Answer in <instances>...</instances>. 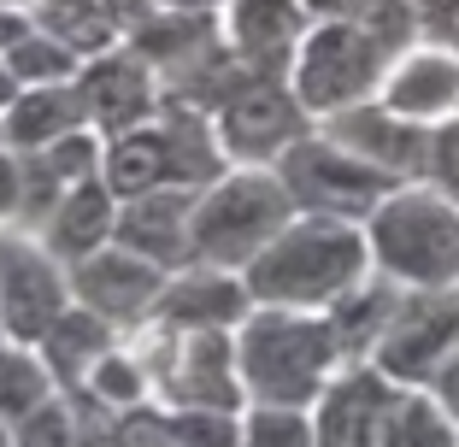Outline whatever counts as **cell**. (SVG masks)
Returning <instances> with one entry per match:
<instances>
[{"label": "cell", "mask_w": 459, "mask_h": 447, "mask_svg": "<svg viewBox=\"0 0 459 447\" xmlns=\"http://www.w3.org/2000/svg\"><path fill=\"white\" fill-rule=\"evenodd\" d=\"M365 277H371V247H365L359 224L295 212L289 230L242 271V283H247V295H254V306L330 312L353 283H365Z\"/></svg>", "instance_id": "6da1fadb"}, {"label": "cell", "mask_w": 459, "mask_h": 447, "mask_svg": "<svg viewBox=\"0 0 459 447\" xmlns=\"http://www.w3.org/2000/svg\"><path fill=\"white\" fill-rule=\"evenodd\" d=\"M236 365L247 407H312L348 371V359L325 312L254 306L236 324Z\"/></svg>", "instance_id": "7a4b0ae2"}, {"label": "cell", "mask_w": 459, "mask_h": 447, "mask_svg": "<svg viewBox=\"0 0 459 447\" xmlns=\"http://www.w3.org/2000/svg\"><path fill=\"white\" fill-rule=\"evenodd\" d=\"M359 230L394 288H459V201L436 183H394Z\"/></svg>", "instance_id": "3957f363"}, {"label": "cell", "mask_w": 459, "mask_h": 447, "mask_svg": "<svg viewBox=\"0 0 459 447\" xmlns=\"http://www.w3.org/2000/svg\"><path fill=\"white\" fill-rule=\"evenodd\" d=\"M295 201L271 165H230L212 189L189 201V265L247 271L289 230Z\"/></svg>", "instance_id": "277c9868"}, {"label": "cell", "mask_w": 459, "mask_h": 447, "mask_svg": "<svg viewBox=\"0 0 459 447\" xmlns=\"http://www.w3.org/2000/svg\"><path fill=\"white\" fill-rule=\"evenodd\" d=\"M135 353L153 377V407H212V412H242V365H236V330H160L142 324L130 330Z\"/></svg>", "instance_id": "5b68a950"}, {"label": "cell", "mask_w": 459, "mask_h": 447, "mask_svg": "<svg viewBox=\"0 0 459 447\" xmlns=\"http://www.w3.org/2000/svg\"><path fill=\"white\" fill-rule=\"evenodd\" d=\"M389 65L394 59L383 54L353 18H312L295 65H289V89H295V100L312 112V124H325L348 107L377 100Z\"/></svg>", "instance_id": "8992f818"}, {"label": "cell", "mask_w": 459, "mask_h": 447, "mask_svg": "<svg viewBox=\"0 0 459 447\" xmlns=\"http://www.w3.org/2000/svg\"><path fill=\"white\" fill-rule=\"evenodd\" d=\"M271 171H277V183L289 189L295 212L348 218V224H365V218L377 212V201L394 189V176H383L377 165H365L359 153H348L336 136H325L318 124H312V136H300Z\"/></svg>", "instance_id": "52a82bcc"}, {"label": "cell", "mask_w": 459, "mask_h": 447, "mask_svg": "<svg viewBox=\"0 0 459 447\" xmlns=\"http://www.w3.org/2000/svg\"><path fill=\"white\" fill-rule=\"evenodd\" d=\"M212 130L230 165H277L300 136H312V112L295 100L289 77H242L212 107Z\"/></svg>", "instance_id": "ba28073f"}, {"label": "cell", "mask_w": 459, "mask_h": 447, "mask_svg": "<svg viewBox=\"0 0 459 447\" xmlns=\"http://www.w3.org/2000/svg\"><path fill=\"white\" fill-rule=\"evenodd\" d=\"M459 353V288H406L383 341L365 365L394 389H430V377Z\"/></svg>", "instance_id": "9c48e42d"}, {"label": "cell", "mask_w": 459, "mask_h": 447, "mask_svg": "<svg viewBox=\"0 0 459 447\" xmlns=\"http://www.w3.org/2000/svg\"><path fill=\"white\" fill-rule=\"evenodd\" d=\"M71 306V271L30 230H0V336L36 348Z\"/></svg>", "instance_id": "30bf717a"}, {"label": "cell", "mask_w": 459, "mask_h": 447, "mask_svg": "<svg viewBox=\"0 0 459 447\" xmlns=\"http://www.w3.org/2000/svg\"><path fill=\"white\" fill-rule=\"evenodd\" d=\"M65 271H71V300L89 306L95 318H107L118 336L148 324L153 306H160L165 277H171V271H160V265H148V259H135L130 247H118V242H107L100 254L77 259Z\"/></svg>", "instance_id": "8fae6325"}, {"label": "cell", "mask_w": 459, "mask_h": 447, "mask_svg": "<svg viewBox=\"0 0 459 447\" xmlns=\"http://www.w3.org/2000/svg\"><path fill=\"white\" fill-rule=\"evenodd\" d=\"M307 30L312 13L300 0H224L218 13V36L247 77H289Z\"/></svg>", "instance_id": "7c38bea8"}, {"label": "cell", "mask_w": 459, "mask_h": 447, "mask_svg": "<svg viewBox=\"0 0 459 447\" xmlns=\"http://www.w3.org/2000/svg\"><path fill=\"white\" fill-rule=\"evenodd\" d=\"M77 95L82 112H89V130L95 136H124L135 124H153L165 107V89L130 47H112L100 59H82L77 71Z\"/></svg>", "instance_id": "4fadbf2b"}, {"label": "cell", "mask_w": 459, "mask_h": 447, "mask_svg": "<svg viewBox=\"0 0 459 447\" xmlns=\"http://www.w3.org/2000/svg\"><path fill=\"white\" fill-rule=\"evenodd\" d=\"M318 130L336 136L348 153H359L365 165H377L383 176H394V183H424V171H430V136L436 130L389 112L383 100L348 107V112H336V118H325Z\"/></svg>", "instance_id": "5bb4252c"}, {"label": "cell", "mask_w": 459, "mask_h": 447, "mask_svg": "<svg viewBox=\"0 0 459 447\" xmlns=\"http://www.w3.org/2000/svg\"><path fill=\"white\" fill-rule=\"evenodd\" d=\"M254 312L242 271H218V265H183L165 277L160 306L148 324L160 330H236Z\"/></svg>", "instance_id": "9a60e30c"}, {"label": "cell", "mask_w": 459, "mask_h": 447, "mask_svg": "<svg viewBox=\"0 0 459 447\" xmlns=\"http://www.w3.org/2000/svg\"><path fill=\"white\" fill-rule=\"evenodd\" d=\"M377 100L389 112H401V118L424 124V130H442L447 118H459V54L454 47H430V41L406 47L389 65Z\"/></svg>", "instance_id": "2e32d148"}, {"label": "cell", "mask_w": 459, "mask_h": 447, "mask_svg": "<svg viewBox=\"0 0 459 447\" xmlns=\"http://www.w3.org/2000/svg\"><path fill=\"white\" fill-rule=\"evenodd\" d=\"M394 383L371 365H348L312 400V447H377Z\"/></svg>", "instance_id": "e0dca14e"}, {"label": "cell", "mask_w": 459, "mask_h": 447, "mask_svg": "<svg viewBox=\"0 0 459 447\" xmlns=\"http://www.w3.org/2000/svg\"><path fill=\"white\" fill-rule=\"evenodd\" d=\"M189 201L183 189H153L118 201V224H112V242L130 247L135 259H148L160 271H183L189 265Z\"/></svg>", "instance_id": "ac0fdd59"}, {"label": "cell", "mask_w": 459, "mask_h": 447, "mask_svg": "<svg viewBox=\"0 0 459 447\" xmlns=\"http://www.w3.org/2000/svg\"><path fill=\"white\" fill-rule=\"evenodd\" d=\"M112 224H118V194L100 183V176H82L59 194V206L41 218L36 242L59 259V265H77V259L100 254L112 242Z\"/></svg>", "instance_id": "d6986e66"}, {"label": "cell", "mask_w": 459, "mask_h": 447, "mask_svg": "<svg viewBox=\"0 0 459 447\" xmlns=\"http://www.w3.org/2000/svg\"><path fill=\"white\" fill-rule=\"evenodd\" d=\"M0 130H6V148L13 153H41L54 142L89 130V112H82L77 82H48V89H18V100L0 112Z\"/></svg>", "instance_id": "ffe728a7"}, {"label": "cell", "mask_w": 459, "mask_h": 447, "mask_svg": "<svg viewBox=\"0 0 459 447\" xmlns=\"http://www.w3.org/2000/svg\"><path fill=\"white\" fill-rule=\"evenodd\" d=\"M160 136H165V159H171V189L201 194L230 171V159H224V148H218V130H212L206 112L165 100L160 107Z\"/></svg>", "instance_id": "44dd1931"}, {"label": "cell", "mask_w": 459, "mask_h": 447, "mask_svg": "<svg viewBox=\"0 0 459 447\" xmlns=\"http://www.w3.org/2000/svg\"><path fill=\"white\" fill-rule=\"evenodd\" d=\"M112 341H118V330H112L107 318H95L89 306L71 300V306L54 318V330L36 341V353H41V365H48V377H54V389L59 394H77L82 377H89V365H95Z\"/></svg>", "instance_id": "7402d4cb"}, {"label": "cell", "mask_w": 459, "mask_h": 447, "mask_svg": "<svg viewBox=\"0 0 459 447\" xmlns=\"http://www.w3.org/2000/svg\"><path fill=\"white\" fill-rule=\"evenodd\" d=\"M100 142H107V148H100V183H107L118 201L171 189V159H165L160 118L135 124V130H124V136H100Z\"/></svg>", "instance_id": "603a6c76"}, {"label": "cell", "mask_w": 459, "mask_h": 447, "mask_svg": "<svg viewBox=\"0 0 459 447\" xmlns=\"http://www.w3.org/2000/svg\"><path fill=\"white\" fill-rule=\"evenodd\" d=\"M401 295H406V288H394L389 277L371 271L365 283H353L348 295H342L336 306L325 312L330 330H336V341H342V359H348V365H365V359H371V348L383 341V330H389Z\"/></svg>", "instance_id": "cb8c5ba5"}, {"label": "cell", "mask_w": 459, "mask_h": 447, "mask_svg": "<svg viewBox=\"0 0 459 447\" xmlns=\"http://www.w3.org/2000/svg\"><path fill=\"white\" fill-rule=\"evenodd\" d=\"M206 41H218V13H148V24H135L124 36V47L165 82L177 65H189Z\"/></svg>", "instance_id": "d4e9b609"}, {"label": "cell", "mask_w": 459, "mask_h": 447, "mask_svg": "<svg viewBox=\"0 0 459 447\" xmlns=\"http://www.w3.org/2000/svg\"><path fill=\"white\" fill-rule=\"evenodd\" d=\"M71 400L107 412V418H124V412L153 407V377H148V365H142V353L118 336L95 365H89V377H82V389L71 394Z\"/></svg>", "instance_id": "484cf974"}, {"label": "cell", "mask_w": 459, "mask_h": 447, "mask_svg": "<svg viewBox=\"0 0 459 447\" xmlns=\"http://www.w3.org/2000/svg\"><path fill=\"white\" fill-rule=\"evenodd\" d=\"M30 24H36L41 36H54L59 47H71L77 59H100V54H112V47H124L107 0H36V6H30Z\"/></svg>", "instance_id": "4316f807"}, {"label": "cell", "mask_w": 459, "mask_h": 447, "mask_svg": "<svg viewBox=\"0 0 459 447\" xmlns=\"http://www.w3.org/2000/svg\"><path fill=\"white\" fill-rule=\"evenodd\" d=\"M377 447H459V430L430 400V389H394Z\"/></svg>", "instance_id": "83f0119b"}, {"label": "cell", "mask_w": 459, "mask_h": 447, "mask_svg": "<svg viewBox=\"0 0 459 447\" xmlns=\"http://www.w3.org/2000/svg\"><path fill=\"white\" fill-rule=\"evenodd\" d=\"M54 377L41 365V353L24 341H0V418L18 424L24 412H36L41 400H54Z\"/></svg>", "instance_id": "f1b7e54d"}, {"label": "cell", "mask_w": 459, "mask_h": 447, "mask_svg": "<svg viewBox=\"0 0 459 447\" xmlns=\"http://www.w3.org/2000/svg\"><path fill=\"white\" fill-rule=\"evenodd\" d=\"M13 447H89V407L71 394L41 400L36 412L13 424Z\"/></svg>", "instance_id": "f546056e"}, {"label": "cell", "mask_w": 459, "mask_h": 447, "mask_svg": "<svg viewBox=\"0 0 459 447\" xmlns=\"http://www.w3.org/2000/svg\"><path fill=\"white\" fill-rule=\"evenodd\" d=\"M6 71L18 77V89H48V82H77L82 59L71 54V47H59L54 36L30 30V36L18 41L13 54H6Z\"/></svg>", "instance_id": "4dcf8cb0"}, {"label": "cell", "mask_w": 459, "mask_h": 447, "mask_svg": "<svg viewBox=\"0 0 459 447\" xmlns=\"http://www.w3.org/2000/svg\"><path fill=\"white\" fill-rule=\"evenodd\" d=\"M171 447H242V412H212V407H171L165 412Z\"/></svg>", "instance_id": "1f68e13d"}, {"label": "cell", "mask_w": 459, "mask_h": 447, "mask_svg": "<svg viewBox=\"0 0 459 447\" xmlns=\"http://www.w3.org/2000/svg\"><path fill=\"white\" fill-rule=\"evenodd\" d=\"M348 18L371 41H377L389 59H401L406 47H419V18H412V0H359Z\"/></svg>", "instance_id": "d6a6232c"}, {"label": "cell", "mask_w": 459, "mask_h": 447, "mask_svg": "<svg viewBox=\"0 0 459 447\" xmlns=\"http://www.w3.org/2000/svg\"><path fill=\"white\" fill-rule=\"evenodd\" d=\"M242 447H312V407H242Z\"/></svg>", "instance_id": "836d02e7"}, {"label": "cell", "mask_w": 459, "mask_h": 447, "mask_svg": "<svg viewBox=\"0 0 459 447\" xmlns=\"http://www.w3.org/2000/svg\"><path fill=\"white\" fill-rule=\"evenodd\" d=\"M424 183H436L447 201H459V118H447L430 136V171H424Z\"/></svg>", "instance_id": "e575fe53"}, {"label": "cell", "mask_w": 459, "mask_h": 447, "mask_svg": "<svg viewBox=\"0 0 459 447\" xmlns=\"http://www.w3.org/2000/svg\"><path fill=\"white\" fill-rule=\"evenodd\" d=\"M412 18H419V41L459 54V0H412Z\"/></svg>", "instance_id": "d590c367"}, {"label": "cell", "mask_w": 459, "mask_h": 447, "mask_svg": "<svg viewBox=\"0 0 459 447\" xmlns=\"http://www.w3.org/2000/svg\"><path fill=\"white\" fill-rule=\"evenodd\" d=\"M24 212V153L0 148V230H18Z\"/></svg>", "instance_id": "8d00e7d4"}, {"label": "cell", "mask_w": 459, "mask_h": 447, "mask_svg": "<svg viewBox=\"0 0 459 447\" xmlns=\"http://www.w3.org/2000/svg\"><path fill=\"white\" fill-rule=\"evenodd\" d=\"M430 400L447 412V424L459 430V353H454V359H447V365L430 377Z\"/></svg>", "instance_id": "74e56055"}, {"label": "cell", "mask_w": 459, "mask_h": 447, "mask_svg": "<svg viewBox=\"0 0 459 447\" xmlns=\"http://www.w3.org/2000/svg\"><path fill=\"white\" fill-rule=\"evenodd\" d=\"M30 30H36V24H30V13H24V6H6V0H0V59L13 54V47L30 36Z\"/></svg>", "instance_id": "f35d334b"}, {"label": "cell", "mask_w": 459, "mask_h": 447, "mask_svg": "<svg viewBox=\"0 0 459 447\" xmlns=\"http://www.w3.org/2000/svg\"><path fill=\"white\" fill-rule=\"evenodd\" d=\"M153 13H224V0H148Z\"/></svg>", "instance_id": "ab89813d"}, {"label": "cell", "mask_w": 459, "mask_h": 447, "mask_svg": "<svg viewBox=\"0 0 459 447\" xmlns=\"http://www.w3.org/2000/svg\"><path fill=\"white\" fill-rule=\"evenodd\" d=\"M300 6H307L312 18H348L353 6H359V0H300Z\"/></svg>", "instance_id": "60d3db41"}, {"label": "cell", "mask_w": 459, "mask_h": 447, "mask_svg": "<svg viewBox=\"0 0 459 447\" xmlns=\"http://www.w3.org/2000/svg\"><path fill=\"white\" fill-rule=\"evenodd\" d=\"M13 100H18V77L6 71V59H0V112L13 107Z\"/></svg>", "instance_id": "b9f144b4"}, {"label": "cell", "mask_w": 459, "mask_h": 447, "mask_svg": "<svg viewBox=\"0 0 459 447\" xmlns=\"http://www.w3.org/2000/svg\"><path fill=\"white\" fill-rule=\"evenodd\" d=\"M0 447H13V424L6 418H0Z\"/></svg>", "instance_id": "7bdbcfd3"}, {"label": "cell", "mask_w": 459, "mask_h": 447, "mask_svg": "<svg viewBox=\"0 0 459 447\" xmlns=\"http://www.w3.org/2000/svg\"><path fill=\"white\" fill-rule=\"evenodd\" d=\"M6 6H24V13H30V6H36V0H6Z\"/></svg>", "instance_id": "ee69618b"}, {"label": "cell", "mask_w": 459, "mask_h": 447, "mask_svg": "<svg viewBox=\"0 0 459 447\" xmlns=\"http://www.w3.org/2000/svg\"><path fill=\"white\" fill-rule=\"evenodd\" d=\"M0 148H6V130H0Z\"/></svg>", "instance_id": "f6af8a7d"}, {"label": "cell", "mask_w": 459, "mask_h": 447, "mask_svg": "<svg viewBox=\"0 0 459 447\" xmlns=\"http://www.w3.org/2000/svg\"><path fill=\"white\" fill-rule=\"evenodd\" d=\"M0 341H6V336H0Z\"/></svg>", "instance_id": "bcb514c9"}]
</instances>
